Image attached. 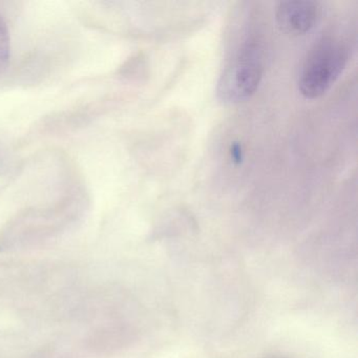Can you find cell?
Returning a JSON list of instances; mask_svg holds the SVG:
<instances>
[{"label":"cell","mask_w":358,"mask_h":358,"mask_svg":"<svg viewBox=\"0 0 358 358\" xmlns=\"http://www.w3.org/2000/svg\"><path fill=\"white\" fill-rule=\"evenodd\" d=\"M11 57V36L5 18L0 15V75L7 70Z\"/></svg>","instance_id":"4"},{"label":"cell","mask_w":358,"mask_h":358,"mask_svg":"<svg viewBox=\"0 0 358 358\" xmlns=\"http://www.w3.org/2000/svg\"><path fill=\"white\" fill-rule=\"evenodd\" d=\"M264 57L261 37L253 31L245 33L230 54L217 81L220 101L236 104L249 99L261 83Z\"/></svg>","instance_id":"1"},{"label":"cell","mask_w":358,"mask_h":358,"mask_svg":"<svg viewBox=\"0 0 358 358\" xmlns=\"http://www.w3.org/2000/svg\"><path fill=\"white\" fill-rule=\"evenodd\" d=\"M230 154H231L232 160L236 163H241L243 160V150L242 146L238 143H234L231 145V150H230Z\"/></svg>","instance_id":"5"},{"label":"cell","mask_w":358,"mask_h":358,"mask_svg":"<svg viewBox=\"0 0 358 358\" xmlns=\"http://www.w3.org/2000/svg\"><path fill=\"white\" fill-rule=\"evenodd\" d=\"M322 7L310 0H290L278 3L276 24L278 29L290 36L309 33L320 22Z\"/></svg>","instance_id":"3"},{"label":"cell","mask_w":358,"mask_h":358,"mask_svg":"<svg viewBox=\"0 0 358 358\" xmlns=\"http://www.w3.org/2000/svg\"><path fill=\"white\" fill-rule=\"evenodd\" d=\"M349 60V49L341 39L324 36L312 48L299 74V90L307 99H317L333 87Z\"/></svg>","instance_id":"2"}]
</instances>
